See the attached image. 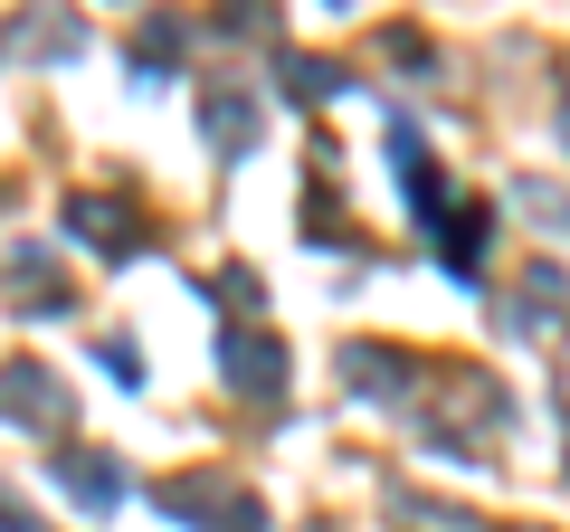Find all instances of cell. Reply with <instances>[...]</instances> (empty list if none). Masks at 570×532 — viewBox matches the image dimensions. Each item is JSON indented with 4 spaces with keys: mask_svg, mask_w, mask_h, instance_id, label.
I'll return each instance as SVG.
<instances>
[{
    "mask_svg": "<svg viewBox=\"0 0 570 532\" xmlns=\"http://www.w3.org/2000/svg\"><path fill=\"white\" fill-rule=\"evenodd\" d=\"M153 504L181 513V523H209V532H266L257 494H228L219 475H181V485H153Z\"/></svg>",
    "mask_w": 570,
    "mask_h": 532,
    "instance_id": "cell-1",
    "label": "cell"
},
{
    "mask_svg": "<svg viewBox=\"0 0 570 532\" xmlns=\"http://www.w3.org/2000/svg\"><path fill=\"white\" fill-rule=\"evenodd\" d=\"M219 371L247 390V400H276V390H285V343L238 324V333H219Z\"/></svg>",
    "mask_w": 570,
    "mask_h": 532,
    "instance_id": "cell-2",
    "label": "cell"
},
{
    "mask_svg": "<svg viewBox=\"0 0 570 532\" xmlns=\"http://www.w3.org/2000/svg\"><path fill=\"white\" fill-rule=\"evenodd\" d=\"M0 418H10V428H58V418H67V390L48 381L39 362H10V371H0Z\"/></svg>",
    "mask_w": 570,
    "mask_h": 532,
    "instance_id": "cell-3",
    "label": "cell"
},
{
    "mask_svg": "<svg viewBox=\"0 0 570 532\" xmlns=\"http://www.w3.org/2000/svg\"><path fill=\"white\" fill-rule=\"evenodd\" d=\"M58 485L77 494L86 513H115V504H124V475H115V456H96V447H67V456H58Z\"/></svg>",
    "mask_w": 570,
    "mask_h": 532,
    "instance_id": "cell-4",
    "label": "cell"
},
{
    "mask_svg": "<svg viewBox=\"0 0 570 532\" xmlns=\"http://www.w3.org/2000/svg\"><path fill=\"white\" fill-rule=\"evenodd\" d=\"M67 228H86L105 257H134V219H124L115 200H67Z\"/></svg>",
    "mask_w": 570,
    "mask_h": 532,
    "instance_id": "cell-5",
    "label": "cell"
},
{
    "mask_svg": "<svg viewBox=\"0 0 570 532\" xmlns=\"http://www.w3.org/2000/svg\"><path fill=\"white\" fill-rule=\"evenodd\" d=\"M285 96H295V105L343 96V67H333V58H305V48H295V58H285Z\"/></svg>",
    "mask_w": 570,
    "mask_h": 532,
    "instance_id": "cell-6",
    "label": "cell"
},
{
    "mask_svg": "<svg viewBox=\"0 0 570 532\" xmlns=\"http://www.w3.org/2000/svg\"><path fill=\"white\" fill-rule=\"evenodd\" d=\"M209 144L247 152V144H257V105H247V96H209Z\"/></svg>",
    "mask_w": 570,
    "mask_h": 532,
    "instance_id": "cell-7",
    "label": "cell"
},
{
    "mask_svg": "<svg viewBox=\"0 0 570 532\" xmlns=\"http://www.w3.org/2000/svg\"><path fill=\"white\" fill-rule=\"evenodd\" d=\"M10 48H29V58H77V48H86V29H77V20H29Z\"/></svg>",
    "mask_w": 570,
    "mask_h": 532,
    "instance_id": "cell-8",
    "label": "cell"
},
{
    "mask_svg": "<svg viewBox=\"0 0 570 532\" xmlns=\"http://www.w3.org/2000/svg\"><path fill=\"white\" fill-rule=\"evenodd\" d=\"M438 257H448L456 276H475V257H485V219H475V209H466V219H448V238H438Z\"/></svg>",
    "mask_w": 570,
    "mask_h": 532,
    "instance_id": "cell-9",
    "label": "cell"
},
{
    "mask_svg": "<svg viewBox=\"0 0 570 532\" xmlns=\"http://www.w3.org/2000/svg\"><path fill=\"white\" fill-rule=\"evenodd\" d=\"M0 532H29V523H20V513H10V504H0Z\"/></svg>",
    "mask_w": 570,
    "mask_h": 532,
    "instance_id": "cell-10",
    "label": "cell"
},
{
    "mask_svg": "<svg viewBox=\"0 0 570 532\" xmlns=\"http://www.w3.org/2000/svg\"><path fill=\"white\" fill-rule=\"evenodd\" d=\"M561 144H570V96H561Z\"/></svg>",
    "mask_w": 570,
    "mask_h": 532,
    "instance_id": "cell-11",
    "label": "cell"
}]
</instances>
